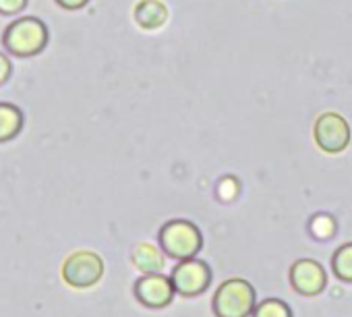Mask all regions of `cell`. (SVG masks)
<instances>
[{"mask_svg":"<svg viewBox=\"0 0 352 317\" xmlns=\"http://www.w3.org/2000/svg\"><path fill=\"white\" fill-rule=\"evenodd\" d=\"M21 110L13 104H0V141L15 137L21 129Z\"/></svg>","mask_w":352,"mask_h":317,"instance_id":"8fae6325","label":"cell"},{"mask_svg":"<svg viewBox=\"0 0 352 317\" xmlns=\"http://www.w3.org/2000/svg\"><path fill=\"white\" fill-rule=\"evenodd\" d=\"M25 7V0H0V13H19Z\"/></svg>","mask_w":352,"mask_h":317,"instance_id":"9a60e30c","label":"cell"},{"mask_svg":"<svg viewBox=\"0 0 352 317\" xmlns=\"http://www.w3.org/2000/svg\"><path fill=\"white\" fill-rule=\"evenodd\" d=\"M174 284L162 274H147L135 284L137 298L147 307H164L174 296Z\"/></svg>","mask_w":352,"mask_h":317,"instance_id":"52a82bcc","label":"cell"},{"mask_svg":"<svg viewBox=\"0 0 352 317\" xmlns=\"http://www.w3.org/2000/svg\"><path fill=\"white\" fill-rule=\"evenodd\" d=\"M58 3L65 7V9H79V7H83L87 0H58Z\"/></svg>","mask_w":352,"mask_h":317,"instance_id":"e0dca14e","label":"cell"},{"mask_svg":"<svg viewBox=\"0 0 352 317\" xmlns=\"http://www.w3.org/2000/svg\"><path fill=\"white\" fill-rule=\"evenodd\" d=\"M5 46L17 56H32L46 46V28L38 19H19L5 34Z\"/></svg>","mask_w":352,"mask_h":317,"instance_id":"3957f363","label":"cell"},{"mask_svg":"<svg viewBox=\"0 0 352 317\" xmlns=\"http://www.w3.org/2000/svg\"><path fill=\"white\" fill-rule=\"evenodd\" d=\"M104 274V261L91 251H77L63 263V280L73 288H89Z\"/></svg>","mask_w":352,"mask_h":317,"instance_id":"277c9868","label":"cell"},{"mask_svg":"<svg viewBox=\"0 0 352 317\" xmlns=\"http://www.w3.org/2000/svg\"><path fill=\"white\" fill-rule=\"evenodd\" d=\"M133 261L141 272H147V274H157L164 267V255L153 245H147V243H139L133 249Z\"/></svg>","mask_w":352,"mask_h":317,"instance_id":"30bf717a","label":"cell"},{"mask_svg":"<svg viewBox=\"0 0 352 317\" xmlns=\"http://www.w3.org/2000/svg\"><path fill=\"white\" fill-rule=\"evenodd\" d=\"M214 311L218 317H249L255 311V290L247 280L224 282L214 296Z\"/></svg>","mask_w":352,"mask_h":317,"instance_id":"6da1fadb","label":"cell"},{"mask_svg":"<svg viewBox=\"0 0 352 317\" xmlns=\"http://www.w3.org/2000/svg\"><path fill=\"white\" fill-rule=\"evenodd\" d=\"M315 141L327 153H340L350 143V124L336 112H325L315 122Z\"/></svg>","mask_w":352,"mask_h":317,"instance_id":"5b68a950","label":"cell"},{"mask_svg":"<svg viewBox=\"0 0 352 317\" xmlns=\"http://www.w3.org/2000/svg\"><path fill=\"white\" fill-rule=\"evenodd\" d=\"M11 77V63L7 61V56L0 54V83H5Z\"/></svg>","mask_w":352,"mask_h":317,"instance_id":"2e32d148","label":"cell"},{"mask_svg":"<svg viewBox=\"0 0 352 317\" xmlns=\"http://www.w3.org/2000/svg\"><path fill=\"white\" fill-rule=\"evenodd\" d=\"M162 249L176 259H191L201 249V232L187 220L168 222L160 232Z\"/></svg>","mask_w":352,"mask_h":317,"instance_id":"7a4b0ae2","label":"cell"},{"mask_svg":"<svg viewBox=\"0 0 352 317\" xmlns=\"http://www.w3.org/2000/svg\"><path fill=\"white\" fill-rule=\"evenodd\" d=\"M290 282H292L294 290H298L300 294L313 296V294L323 290V286H325V272H323V267L317 261L300 259L290 270Z\"/></svg>","mask_w":352,"mask_h":317,"instance_id":"ba28073f","label":"cell"},{"mask_svg":"<svg viewBox=\"0 0 352 317\" xmlns=\"http://www.w3.org/2000/svg\"><path fill=\"white\" fill-rule=\"evenodd\" d=\"M135 19L145 30H157L168 21V9L160 0H141L135 7Z\"/></svg>","mask_w":352,"mask_h":317,"instance_id":"9c48e42d","label":"cell"},{"mask_svg":"<svg viewBox=\"0 0 352 317\" xmlns=\"http://www.w3.org/2000/svg\"><path fill=\"white\" fill-rule=\"evenodd\" d=\"M212 280V272L208 267V263L199 261V259H183V263H179L172 272V284L185 296H195L201 294L208 284Z\"/></svg>","mask_w":352,"mask_h":317,"instance_id":"8992f818","label":"cell"},{"mask_svg":"<svg viewBox=\"0 0 352 317\" xmlns=\"http://www.w3.org/2000/svg\"><path fill=\"white\" fill-rule=\"evenodd\" d=\"M253 317H292V315H290V309L282 300L270 298V300H263L261 305L255 307Z\"/></svg>","mask_w":352,"mask_h":317,"instance_id":"4fadbf2b","label":"cell"},{"mask_svg":"<svg viewBox=\"0 0 352 317\" xmlns=\"http://www.w3.org/2000/svg\"><path fill=\"white\" fill-rule=\"evenodd\" d=\"M333 230V222L327 216H319L313 220V232L317 237H329V232Z\"/></svg>","mask_w":352,"mask_h":317,"instance_id":"5bb4252c","label":"cell"},{"mask_svg":"<svg viewBox=\"0 0 352 317\" xmlns=\"http://www.w3.org/2000/svg\"><path fill=\"white\" fill-rule=\"evenodd\" d=\"M331 267L340 280L352 282V243L344 245L336 251V255L331 259Z\"/></svg>","mask_w":352,"mask_h":317,"instance_id":"7c38bea8","label":"cell"}]
</instances>
